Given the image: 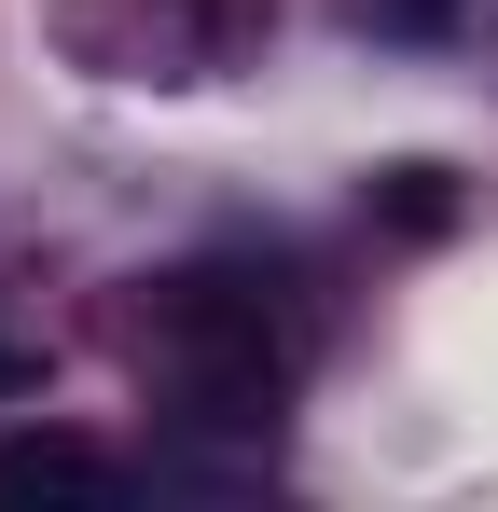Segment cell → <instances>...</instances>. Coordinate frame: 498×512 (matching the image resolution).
I'll list each match as a JSON object with an SVG mask.
<instances>
[{"instance_id": "277c9868", "label": "cell", "mask_w": 498, "mask_h": 512, "mask_svg": "<svg viewBox=\"0 0 498 512\" xmlns=\"http://www.w3.org/2000/svg\"><path fill=\"white\" fill-rule=\"evenodd\" d=\"M28 388H42V346H28L14 319H0V402H28Z\"/></svg>"}, {"instance_id": "7a4b0ae2", "label": "cell", "mask_w": 498, "mask_h": 512, "mask_svg": "<svg viewBox=\"0 0 498 512\" xmlns=\"http://www.w3.org/2000/svg\"><path fill=\"white\" fill-rule=\"evenodd\" d=\"M42 485H125V457L83 429H0V499H42Z\"/></svg>"}, {"instance_id": "3957f363", "label": "cell", "mask_w": 498, "mask_h": 512, "mask_svg": "<svg viewBox=\"0 0 498 512\" xmlns=\"http://www.w3.org/2000/svg\"><path fill=\"white\" fill-rule=\"evenodd\" d=\"M374 208H388L402 236H443V222H457V180H443V167H388V180H374Z\"/></svg>"}, {"instance_id": "6da1fadb", "label": "cell", "mask_w": 498, "mask_h": 512, "mask_svg": "<svg viewBox=\"0 0 498 512\" xmlns=\"http://www.w3.org/2000/svg\"><path fill=\"white\" fill-rule=\"evenodd\" d=\"M153 374L194 402V416L263 429V402L291 388V319H277V291H263V277H222V263L166 277L153 291Z\"/></svg>"}]
</instances>
